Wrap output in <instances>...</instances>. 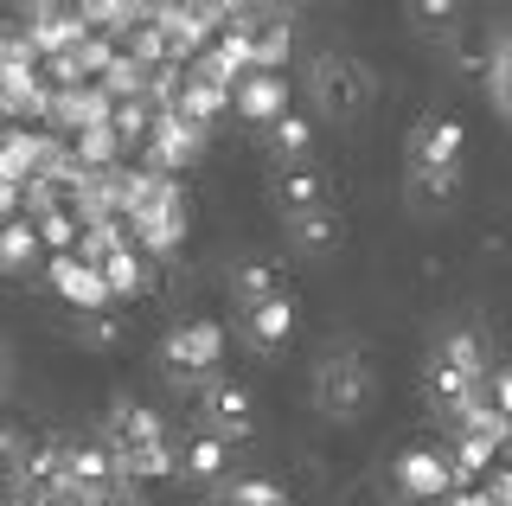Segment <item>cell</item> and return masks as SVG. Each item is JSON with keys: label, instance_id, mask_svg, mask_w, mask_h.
<instances>
[{"label": "cell", "instance_id": "cell-1", "mask_svg": "<svg viewBox=\"0 0 512 506\" xmlns=\"http://www.w3.org/2000/svg\"><path fill=\"white\" fill-rule=\"evenodd\" d=\"M128 225H135V244L148 257H173L192 231V199H186L180 173L128 167Z\"/></svg>", "mask_w": 512, "mask_h": 506}, {"label": "cell", "instance_id": "cell-2", "mask_svg": "<svg viewBox=\"0 0 512 506\" xmlns=\"http://www.w3.org/2000/svg\"><path fill=\"white\" fill-rule=\"evenodd\" d=\"M308 103H314L320 122H340V129L346 122H365L378 103V71L352 52H320L308 65Z\"/></svg>", "mask_w": 512, "mask_h": 506}, {"label": "cell", "instance_id": "cell-3", "mask_svg": "<svg viewBox=\"0 0 512 506\" xmlns=\"http://www.w3.org/2000/svg\"><path fill=\"white\" fill-rule=\"evenodd\" d=\"M378 404V366L365 346H333L314 366V410L327 423H359Z\"/></svg>", "mask_w": 512, "mask_h": 506}, {"label": "cell", "instance_id": "cell-4", "mask_svg": "<svg viewBox=\"0 0 512 506\" xmlns=\"http://www.w3.org/2000/svg\"><path fill=\"white\" fill-rule=\"evenodd\" d=\"M218 359H224V327L205 321V314L173 321L167 340H160V372H167V385H180V391H205L218 378Z\"/></svg>", "mask_w": 512, "mask_h": 506}, {"label": "cell", "instance_id": "cell-5", "mask_svg": "<svg viewBox=\"0 0 512 506\" xmlns=\"http://www.w3.org/2000/svg\"><path fill=\"white\" fill-rule=\"evenodd\" d=\"M404 161L416 173H461V161H468V129H461V116H442V109L416 116V129L404 141Z\"/></svg>", "mask_w": 512, "mask_h": 506}, {"label": "cell", "instance_id": "cell-6", "mask_svg": "<svg viewBox=\"0 0 512 506\" xmlns=\"http://www.w3.org/2000/svg\"><path fill=\"white\" fill-rule=\"evenodd\" d=\"M205 122H192V116H180V109H160L154 116V135H148V167H160V173H186L192 161L205 154Z\"/></svg>", "mask_w": 512, "mask_h": 506}, {"label": "cell", "instance_id": "cell-7", "mask_svg": "<svg viewBox=\"0 0 512 506\" xmlns=\"http://www.w3.org/2000/svg\"><path fill=\"white\" fill-rule=\"evenodd\" d=\"M199 417H205V430L224 436V442H250L256 436V398H250V385H237V378H212V385L199 391Z\"/></svg>", "mask_w": 512, "mask_h": 506}, {"label": "cell", "instance_id": "cell-8", "mask_svg": "<svg viewBox=\"0 0 512 506\" xmlns=\"http://www.w3.org/2000/svg\"><path fill=\"white\" fill-rule=\"evenodd\" d=\"M391 481H397V500H448L461 487L448 449H404L391 462Z\"/></svg>", "mask_w": 512, "mask_h": 506}, {"label": "cell", "instance_id": "cell-9", "mask_svg": "<svg viewBox=\"0 0 512 506\" xmlns=\"http://www.w3.org/2000/svg\"><path fill=\"white\" fill-rule=\"evenodd\" d=\"M103 442L116 449V462H128V455H148L167 442V423H160V410H148L141 398H116L103 417Z\"/></svg>", "mask_w": 512, "mask_h": 506}, {"label": "cell", "instance_id": "cell-10", "mask_svg": "<svg viewBox=\"0 0 512 506\" xmlns=\"http://www.w3.org/2000/svg\"><path fill=\"white\" fill-rule=\"evenodd\" d=\"M45 282L64 295V308H109L116 295H109V276L96 270L90 257H77V250H64V257H45Z\"/></svg>", "mask_w": 512, "mask_h": 506}, {"label": "cell", "instance_id": "cell-11", "mask_svg": "<svg viewBox=\"0 0 512 506\" xmlns=\"http://www.w3.org/2000/svg\"><path fill=\"white\" fill-rule=\"evenodd\" d=\"M52 116V77L39 65H0V122H45Z\"/></svg>", "mask_w": 512, "mask_h": 506}, {"label": "cell", "instance_id": "cell-12", "mask_svg": "<svg viewBox=\"0 0 512 506\" xmlns=\"http://www.w3.org/2000/svg\"><path fill=\"white\" fill-rule=\"evenodd\" d=\"M52 148H58V135H39L32 122H0V180H13V186L39 180Z\"/></svg>", "mask_w": 512, "mask_h": 506}, {"label": "cell", "instance_id": "cell-13", "mask_svg": "<svg viewBox=\"0 0 512 506\" xmlns=\"http://www.w3.org/2000/svg\"><path fill=\"white\" fill-rule=\"evenodd\" d=\"M282 231H288V244H295L301 257H340V244H346V218H340L333 199L308 205V212H288Z\"/></svg>", "mask_w": 512, "mask_h": 506}, {"label": "cell", "instance_id": "cell-14", "mask_svg": "<svg viewBox=\"0 0 512 506\" xmlns=\"http://www.w3.org/2000/svg\"><path fill=\"white\" fill-rule=\"evenodd\" d=\"M231 109L250 122V129H269V122L288 109V77H282V71H263V65L244 71V77L231 84Z\"/></svg>", "mask_w": 512, "mask_h": 506}, {"label": "cell", "instance_id": "cell-15", "mask_svg": "<svg viewBox=\"0 0 512 506\" xmlns=\"http://www.w3.org/2000/svg\"><path fill=\"white\" fill-rule=\"evenodd\" d=\"M109 109H116V97H109L103 84H58L52 90V129H64V135H84V129H96V122H109Z\"/></svg>", "mask_w": 512, "mask_h": 506}, {"label": "cell", "instance_id": "cell-16", "mask_svg": "<svg viewBox=\"0 0 512 506\" xmlns=\"http://www.w3.org/2000/svg\"><path fill=\"white\" fill-rule=\"evenodd\" d=\"M404 20H410V33H416V39L448 45L455 33H468L474 0H404Z\"/></svg>", "mask_w": 512, "mask_h": 506}, {"label": "cell", "instance_id": "cell-17", "mask_svg": "<svg viewBox=\"0 0 512 506\" xmlns=\"http://www.w3.org/2000/svg\"><path fill=\"white\" fill-rule=\"evenodd\" d=\"M231 449H237V442L199 430L192 442H180V481H192V487H224V481H231Z\"/></svg>", "mask_w": 512, "mask_h": 506}, {"label": "cell", "instance_id": "cell-18", "mask_svg": "<svg viewBox=\"0 0 512 506\" xmlns=\"http://www.w3.org/2000/svg\"><path fill=\"white\" fill-rule=\"evenodd\" d=\"M173 109L212 129L218 116H231V84H224L218 71H205V65H186V84H180V103H173Z\"/></svg>", "mask_w": 512, "mask_h": 506}, {"label": "cell", "instance_id": "cell-19", "mask_svg": "<svg viewBox=\"0 0 512 506\" xmlns=\"http://www.w3.org/2000/svg\"><path fill=\"white\" fill-rule=\"evenodd\" d=\"M480 378H468V372H455V366H442V359H429V372H423V398H429V410H436V417H448L455 423L461 410H468L474 398H480Z\"/></svg>", "mask_w": 512, "mask_h": 506}, {"label": "cell", "instance_id": "cell-20", "mask_svg": "<svg viewBox=\"0 0 512 506\" xmlns=\"http://www.w3.org/2000/svg\"><path fill=\"white\" fill-rule=\"evenodd\" d=\"M276 295H288V276H282L276 257H237V263H231V302H237V308L276 302Z\"/></svg>", "mask_w": 512, "mask_h": 506}, {"label": "cell", "instance_id": "cell-21", "mask_svg": "<svg viewBox=\"0 0 512 506\" xmlns=\"http://www.w3.org/2000/svg\"><path fill=\"white\" fill-rule=\"evenodd\" d=\"M269 199L282 205V218L288 212H308V205H327V180H320L314 161H282L276 180H269Z\"/></svg>", "mask_w": 512, "mask_h": 506}, {"label": "cell", "instance_id": "cell-22", "mask_svg": "<svg viewBox=\"0 0 512 506\" xmlns=\"http://www.w3.org/2000/svg\"><path fill=\"white\" fill-rule=\"evenodd\" d=\"M429 359H442V366L480 378V385H487V372H493V346H487V334H480V327H448Z\"/></svg>", "mask_w": 512, "mask_h": 506}, {"label": "cell", "instance_id": "cell-23", "mask_svg": "<svg viewBox=\"0 0 512 506\" xmlns=\"http://www.w3.org/2000/svg\"><path fill=\"white\" fill-rule=\"evenodd\" d=\"M288 334H295V295H276V302L244 308V340L256 346V353H276V346H288Z\"/></svg>", "mask_w": 512, "mask_h": 506}, {"label": "cell", "instance_id": "cell-24", "mask_svg": "<svg viewBox=\"0 0 512 506\" xmlns=\"http://www.w3.org/2000/svg\"><path fill=\"white\" fill-rule=\"evenodd\" d=\"M64 481H77V487H103V494H116V481H122V462H116V449H109L103 436H96V442H71V462H64Z\"/></svg>", "mask_w": 512, "mask_h": 506}, {"label": "cell", "instance_id": "cell-25", "mask_svg": "<svg viewBox=\"0 0 512 506\" xmlns=\"http://www.w3.org/2000/svg\"><path fill=\"white\" fill-rule=\"evenodd\" d=\"M45 257V237H39V218H7L0 225V276H26L32 263Z\"/></svg>", "mask_w": 512, "mask_h": 506}, {"label": "cell", "instance_id": "cell-26", "mask_svg": "<svg viewBox=\"0 0 512 506\" xmlns=\"http://www.w3.org/2000/svg\"><path fill=\"white\" fill-rule=\"evenodd\" d=\"M404 199L423 218H436V212H448V205L461 199V173H416V167H404Z\"/></svg>", "mask_w": 512, "mask_h": 506}, {"label": "cell", "instance_id": "cell-27", "mask_svg": "<svg viewBox=\"0 0 512 506\" xmlns=\"http://www.w3.org/2000/svg\"><path fill=\"white\" fill-rule=\"evenodd\" d=\"M77 340L90 346V353H116V346H128V314L109 302V308H84L77 314Z\"/></svg>", "mask_w": 512, "mask_h": 506}, {"label": "cell", "instance_id": "cell-28", "mask_svg": "<svg viewBox=\"0 0 512 506\" xmlns=\"http://www.w3.org/2000/svg\"><path fill=\"white\" fill-rule=\"evenodd\" d=\"M250 39H256V65L282 71L288 45H295V26H288V13H250Z\"/></svg>", "mask_w": 512, "mask_h": 506}, {"label": "cell", "instance_id": "cell-29", "mask_svg": "<svg viewBox=\"0 0 512 506\" xmlns=\"http://www.w3.org/2000/svg\"><path fill=\"white\" fill-rule=\"evenodd\" d=\"M96 270L109 276V295H116V302H128V295L148 289V250H141V244H122L116 257H103Z\"/></svg>", "mask_w": 512, "mask_h": 506}, {"label": "cell", "instance_id": "cell-30", "mask_svg": "<svg viewBox=\"0 0 512 506\" xmlns=\"http://www.w3.org/2000/svg\"><path fill=\"white\" fill-rule=\"evenodd\" d=\"M263 141H269V154H276V161H308V154H314V122L295 116V109H282V116L263 129Z\"/></svg>", "mask_w": 512, "mask_h": 506}, {"label": "cell", "instance_id": "cell-31", "mask_svg": "<svg viewBox=\"0 0 512 506\" xmlns=\"http://www.w3.org/2000/svg\"><path fill=\"white\" fill-rule=\"evenodd\" d=\"M448 71L487 84V71H493V33H455V39H448Z\"/></svg>", "mask_w": 512, "mask_h": 506}, {"label": "cell", "instance_id": "cell-32", "mask_svg": "<svg viewBox=\"0 0 512 506\" xmlns=\"http://www.w3.org/2000/svg\"><path fill=\"white\" fill-rule=\"evenodd\" d=\"M218 506H288V487L269 481V474H237V481L218 487Z\"/></svg>", "mask_w": 512, "mask_h": 506}, {"label": "cell", "instance_id": "cell-33", "mask_svg": "<svg viewBox=\"0 0 512 506\" xmlns=\"http://www.w3.org/2000/svg\"><path fill=\"white\" fill-rule=\"evenodd\" d=\"M39 237H45V257H64V250L84 244V218H77V205H58V212L39 218Z\"/></svg>", "mask_w": 512, "mask_h": 506}, {"label": "cell", "instance_id": "cell-34", "mask_svg": "<svg viewBox=\"0 0 512 506\" xmlns=\"http://www.w3.org/2000/svg\"><path fill=\"white\" fill-rule=\"evenodd\" d=\"M122 487V481H116ZM26 506H116V494H103V487H77V481H58V487H45L39 500H26Z\"/></svg>", "mask_w": 512, "mask_h": 506}, {"label": "cell", "instance_id": "cell-35", "mask_svg": "<svg viewBox=\"0 0 512 506\" xmlns=\"http://www.w3.org/2000/svg\"><path fill=\"white\" fill-rule=\"evenodd\" d=\"M26 449H32V442H26L20 430H13V423H0V481H13V474H20Z\"/></svg>", "mask_w": 512, "mask_h": 506}, {"label": "cell", "instance_id": "cell-36", "mask_svg": "<svg viewBox=\"0 0 512 506\" xmlns=\"http://www.w3.org/2000/svg\"><path fill=\"white\" fill-rule=\"evenodd\" d=\"M487 97H493V116L512 129V71H487Z\"/></svg>", "mask_w": 512, "mask_h": 506}, {"label": "cell", "instance_id": "cell-37", "mask_svg": "<svg viewBox=\"0 0 512 506\" xmlns=\"http://www.w3.org/2000/svg\"><path fill=\"white\" fill-rule=\"evenodd\" d=\"M487 398H493V410H500V417L512 423V372H506V366H493V372H487Z\"/></svg>", "mask_w": 512, "mask_h": 506}, {"label": "cell", "instance_id": "cell-38", "mask_svg": "<svg viewBox=\"0 0 512 506\" xmlns=\"http://www.w3.org/2000/svg\"><path fill=\"white\" fill-rule=\"evenodd\" d=\"M480 487H487V506H512V462H500Z\"/></svg>", "mask_w": 512, "mask_h": 506}, {"label": "cell", "instance_id": "cell-39", "mask_svg": "<svg viewBox=\"0 0 512 506\" xmlns=\"http://www.w3.org/2000/svg\"><path fill=\"white\" fill-rule=\"evenodd\" d=\"M20 212H26L20 186H13V180H0V225H7V218H20Z\"/></svg>", "mask_w": 512, "mask_h": 506}, {"label": "cell", "instance_id": "cell-40", "mask_svg": "<svg viewBox=\"0 0 512 506\" xmlns=\"http://www.w3.org/2000/svg\"><path fill=\"white\" fill-rule=\"evenodd\" d=\"M442 506H487V487H480V481H461V487H455V494H448Z\"/></svg>", "mask_w": 512, "mask_h": 506}, {"label": "cell", "instance_id": "cell-41", "mask_svg": "<svg viewBox=\"0 0 512 506\" xmlns=\"http://www.w3.org/2000/svg\"><path fill=\"white\" fill-rule=\"evenodd\" d=\"M493 71H512V33H493Z\"/></svg>", "mask_w": 512, "mask_h": 506}, {"label": "cell", "instance_id": "cell-42", "mask_svg": "<svg viewBox=\"0 0 512 506\" xmlns=\"http://www.w3.org/2000/svg\"><path fill=\"white\" fill-rule=\"evenodd\" d=\"M301 0H250V13H295Z\"/></svg>", "mask_w": 512, "mask_h": 506}, {"label": "cell", "instance_id": "cell-43", "mask_svg": "<svg viewBox=\"0 0 512 506\" xmlns=\"http://www.w3.org/2000/svg\"><path fill=\"white\" fill-rule=\"evenodd\" d=\"M7 378H13V353H7V340H0V391H7Z\"/></svg>", "mask_w": 512, "mask_h": 506}, {"label": "cell", "instance_id": "cell-44", "mask_svg": "<svg viewBox=\"0 0 512 506\" xmlns=\"http://www.w3.org/2000/svg\"><path fill=\"white\" fill-rule=\"evenodd\" d=\"M13 506H20V500H13Z\"/></svg>", "mask_w": 512, "mask_h": 506}]
</instances>
